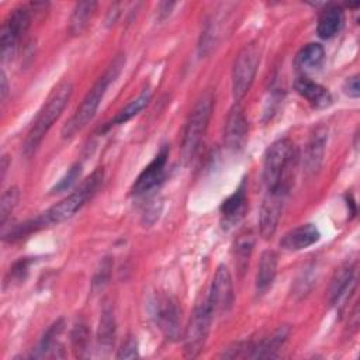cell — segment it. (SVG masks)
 <instances>
[{"label":"cell","mask_w":360,"mask_h":360,"mask_svg":"<svg viewBox=\"0 0 360 360\" xmlns=\"http://www.w3.org/2000/svg\"><path fill=\"white\" fill-rule=\"evenodd\" d=\"M255 248V235L250 229H245L242 231L233 243V257H235V264L240 271H245L248 264H249V259L252 256Z\"/></svg>","instance_id":"obj_27"},{"label":"cell","mask_w":360,"mask_h":360,"mask_svg":"<svg viewBox=\"0 0 360 360\" xmlns=\"http://www.w3.org/2000/svg\"><path fill=\"white\" fill-rule=\"evenodd\" d=\"M328 142V129L323 125L316 127L311 135L309 139L305 145L304 150V170L307 174L312 176L318 173L321 169V165L323 162V155H325V146Z\"/></svg>","instance_id":"obj_14"},{"label":"cell","mask_w":360,"mask_h":360,"mask_svg":"<svg viewBox=\"0 0 360 360\" xmlns=\"http://www.w3.org/2000/svg\"><path fill=\"white\" fill-rule=\"evenodd\" d=\"M125 65V55H117L111 65L107 68L104 75L94 83V86L87 91L83 101L72 115V118L63 125L62 128V138L70 139L73 138L79 131H82L94 117L107 89L111 83L118 77L122 68Z\"/></svg>","instance_id":"obj_1"},{"label":"cell","mask_w":360,"mask_h":360,"mask_svg":"<svg viewBox=\"0 0 360 360\" xmlns=\"http://www.w3.org/2000/svg\"><path fill=\"white\" fill-rule=\"evenodd\" d=\"M214 312L207 298L197 302L184 330V353L187 357H197L205 346Z\"/></svg>","instance_id":"obj_7"},{"label":"cell","mask_w":360,"mask_h":360,"mask_svg":"<svg viewBox=\"0 0 360 360\" xmlns=\"http://www.w3.org/2000/svg\"><path fill=\"white\" fill-rule=\"evenodd\" d=\"M30 25L31 10L27 6H20L8 14L0 32V53L3 60L14 55L18 42L25 35Z\"/></svg>","instance_id":"obj_8"},{"label":"cell","mask_w":360,"mask_h":360,"mask_svg":"<svg viewBox=\"0 0 360 360\" xmlns=\"http://www.w3.org/2000/svg\"><path fill=\"white\" fill-rule=\"evenodd\" d=\"M80 173H82V165L77 162V163H75V165L66 172V174L51 188V193H52V194H56V193H62V191L69 190V188L77 181V179L80 177Z\"/></svg>","instance_id":"obj_33"},{"label":"cell","mask_w":360,"mask_h":360,"mask_svg":"<svg viewBox=\"0 0 360 360\" xmlns=\"http://www.w3.org/2000/svg\"><path fill=\"white\" fill-rule=\"evenodd\" d=\"M118 359H135V357H139V352H138V342L134 336H129L124 345L121 346L118 354H117Z\"/></svg>","instance_id":"obj_35"},{"label":"cell","mask_w":360,"mask_h":360,"mask_svg":"<svg viewBox=\"0 0 360 360\" xmlns=\"http://www.w3.org/2000/svg\"><path fill=\"white\" fill-rule=\"evenodd\" d=\"M345 24V13L338 4H326L318 17L316 32L322 39H330L340 32Z\"/></svg>","instance_id":"obj_20"},{"label":"cell","mask_w":360,"mask_h":360,"mask_svg":"<svg viewBox=\"0 0 360 360\" xmlns=\"http://www.w3.org/2000/svg\"><path fill=\"white\" fill-rule=\"evenodd\" d=\"M117 335V326H115V316L111 308H104L101 312V318L98 322V330H97V345L100 352H110L114 346Z\"/></svg>","instance_id":"obj_25"},{"label":"cell","mask_w":360,"mask_h":360,"mask_svg":"<svg viewBox=\"0 0 360 360\" xmlns=\"http://www.w3.org/2000/svg\"><path fill=\"white\" fill-rule=\"evenodd\" d=\"M65 329L63 319L53 322L41 338L37 347L30 354L31 359H59L65 357L63 345L60 343V335Z\"/></svg>","instance_id":"obj_16"},{"label":"cell","mask_w":360,"mask_h":360,"mask_svg":"<svg viewBox=\"0 0 360 360\" xmlns=\"http://www.w3.org/2000/svg\"><path fill=\"white\" fill-rule=\"evenodd\" d=\"M18 197H20V191L17 187H10L3 193L1 200H0V224H1V226H4L7 218L10 217L14 207L17 205Z\"/></svg>","instance_id":"obj_31"},{"label":"cell","mask_w":360,"mask_h":360,"mask_svg":"<svg viewBox=\"0 0 360 360\" xmlns=\"http://www.w3.org/2000/svg\"><path fill=\"white\" fill-rule=\"evenodd\" d=\"M32 257H24V259H20L18 262H15L13 264V267L10 269L7 277H6V281H4V285L6 284H13V283H21L27 273H28V269L30 266L32 264Z\"/></svg>","instance_id":"obj_32"},{"label":"cell","mask_w":360,"mask_h":360,"mask_svg":"<svg viewBox=\"0 0 360 360\" xmlns=\"http://www.w3.org/2000/svg\"><path fill=\"white\" fill-rule=\"evenodd\" d=\"M174 6H176V3H173V1H163V3H160L158 6V17H159V20L167 18L172 14V10L174 8Z\"/></svg>","instance_id":"obj_37"},{"label":"cell","mask_w":360,"mask_h":360,"mask_svg":"<svg viewBox=\"0 0 360 360\" xmlns=\"http://www.w3.org/2000/svg\"><path fill=\"white\" fill-rule=\"evenodd\" d=\"M152 98V90L149 87H145L139 96L134 100H131L124 108H121L117 115L104 127V129H108L114 125H120V124H125L127 121H129L132 117H135L139 111H142L150 101Z\"/></svg>","instance_id":"obj_26"},{"label":"cell","mask_w":360,"mask_h":360,"mask_svg":"<svg viewBox=\"0 0 360 360\" xmlns=\"http://www.w3.org/2000/svg\"><path fill=\"white\" fill-rule=\"evenodd\" d=\"M321 238L319 229L314 224H302L288 231L280 240V246L290 252H297L309 248Z\"/></svg>","instance_id":"obj_18"},{"label":"cell","mask_w":360,"mask_h":360,"mask_svg":"<svg viewBox=\"0 0 360 360\" xmlns=\"http://www.w3.org/2000/svg\"><path fill=\"white\" fill-rule=\"evenodd\" d=\"M152 318L167 340L180 336V309L177 301L167 294H158L152 301Z\"/></svg>","instance_id":"obj_9"},{"label":"cell","mask_w":360,"mask_h":360,"mask_svg":"<svg viewBox=\"0 0 360 360\" xmlns=\"http://www.w3.org/2000/svg\"><path fill=\"white\" fill-rule=\"evenodd\" d=\"M96 10H97L96 1L76 3V6L72 10L70 18H69V28H68L69 34L72 37L82 35L87 30L93 15L96 14Z\"/></svg>","instance_id":"obj_24"},{"label":"cell","mask_w":360,"mask_h":360,"mask_svg":"<svg viewBox=\"0 0 360 360\" xmlns=\"http://www.w3.org/2000/svg\"><path fill=\"white\" fill-rule=\"evenodd\" d=\"M7 165H8V158L4 155V156L1 158V179H4L6 170H7Z\"/></svg>","instance_id":"obj_39"},{"label":"cell","mask_w":360,"mask_h":360,"mask_svg":"<svg viewBox=\"0 0 360 360\" xmlns=\"http://www.w3.org/2000/svg\"><path fill=\"white\" fill-rule=\"evenodd\" d=\"M343 91L346 96L352 98H359L360 96V84H359V75H353L346 79L343 84Z\"/></svg>","instance_id":"obj_36"},{"label":"cell","mask_w":360,"mask_h":360,"mask_svg":"<svg viewBox=\"0 0 360 360\" xmlns=\"http://www.w3.org/2000/svg\"><path fill=\"white\" fill-rule=\"evenodd\" d=\"M354 264L347 262L335 271L329 285V301L332 305H342V302L346 301L347 297H350V294L354 291Z\"/></svg>","instance_id":"obj_15"},{"label":"cell","mask_w":360,"mask_h":360,"mask_svg":"<svg viewBox=\"0 0 360 360\" xmlns=\"http://www.w3.org/2000/svg\"><path fill=\"white\" fill-rule=\"evenodd\" d=\"M46 225H49V224H48L45 215L42 214V215H39V217H37V218H34V219H30V221H27V222H22V224L15 225L13 229H10L8 233L4 235V239H6V240H10V242H13V240H15V239H21V238L28 236L30 233L38 231L39 228L46 226Z\"/></svg>","instance_id":"obj_30"},{"label":"cell","mask_w":360,"mask_h":360,"mask_svg":"<svg viewBox=\"0 0 360 360\" xmlns=\"http://www.w3.org/2000/svg\"><path fill=\"white\" fill-rule=\"evenodd\" d=\"M294 87L297 93L315 108H325L332 104V94L329 90L308 77H298L294 83Z\"/></svg>","instance_id":"obj_19"},{"label":"cell","mask_w":360,"mask_h":360,"mask_svg":"<svg viewBox=\"0 0 360 360\" xmlns=\"http://www.w3.org/2000/svg\"><path fill=\"white\" fill-rule=\"evenodd\" d=\"M248 120L243 112V108L239 104H235L226 117L224 128V142L228 149L239 150L243 148L248 138Z\"/></svg>","instance_id":"obj_13"},{"label":"cell","mask_w":360,"mask_h":360,"mask_svg":"<svg viewBox=\"0 0 360 360\" xmlns=\"http://www.w3.org/2000/svg\"><path fill=\"white\" fill-rule=\"evenodd\" d=\"M70 342H72V350L76 357H86L89 352V343H90V330L87 325L82 321H79L72 332H70Z\"/></svg>","instance_id":"obj_29"},{"label":"cell","mask_w":360,"mask_h":360,"mask_svg":"<svg viewBox=\"0 0 360 360\" xmlns=\"http://www.w3.org/2000/svg\"><path fill=\"white\" fill-rule=\"evenodd\" d=\"M290 333V328L283 325L277 328L270 336L264 338L263 340L253 343L252 346V356L250 359H276L278 357V350L287 340Z\"/></svg>","instance_id":"obj_22"},{"label":"cell","mask_w":360,"mask_h":360,"mask_svg":"<svg viewBox=\"0 0 360 360\" xmlns=\"http://www.w3.org/2000/svg\"><path fill=\"white\" fill-rule=\"evenodd\" d=\"M104 177L103 167H97L73 193L62 198L53 207H51L46 212H44L48 224H59L69 218H72L84 204L86 201L97 191Z\"/></svg>","instance_id":"obj_5"},{"label":"cell","mask_w":360,"mask_h":360,"mask_svg":"<svg viewBox=\"0 0 360 360\" xmlns=\"http://www.w3.org/2000/svg\"><path fill=\"white\" fill-rule=\"evenodd\" d=\"M297 159V149L288 138L277 139L267 148L263 158V181L267 190L291 188Z\"/></svg>","instance_id":"obj_2"},{"label":"cell","mask_w":360,"mask_h":360,"mask_svg":"<svg viewBox=\"0 0 360 360\" xmlns=\"http://www.w3.org/2000/svg\"><path fill=\"white\" fill-rule=\"evenodd\" d=\"M0 83H1V87H0V97H1V101H4L8 96V82H7V76L4 73V70H1V77H0Z\"/></svg>","instance_id":"obj_38"},{"label":"cell","mask_w":360,"mask_h":360,"mask_svg":"<svg viewBox=\"0 0 360 360\" xmlns=\"http://www.w3.org/2000/svg\"><path fill=\"white\" fill-rule=\"evenodd\" d=\"M288 193L290 190L285 188L267 190L259 214V229L263 239H270L274 235Z\"/></svg>","instance_id":"obj_11"},{"label":"cell","mask_w":360,"mask_h":360,"mask_svg":"<svg viewBox=\"0 0 360 360\" xmlns=\"http://www.w3.org/2000/svg\"><path fill=\"white\" fill-rule=\"evenodd\" d=\"M111 269H112V262L110 257H104L103 262L100 263V267L97 269L94 277H93V283H91V287L94 291L97 290H103L108 280H110V276H111Z\"/></svg>","instance_id":"obj_34"},{"label":"cell","mask_w":360,"mask_h":360,"mask_svg":"<svg viewBox=\"0 0 360 360\" xmlns=\"http://www.w3.org/2000/svg\"><path fill=\"white\" fill-rule=\"evenodd\" d=\"M224 22H225L224 13H215L207 20L204 30L201 31V37H200V42H198L200 56H207L215 49V46L218 45V42L222 37Z\"/></svg>","instance_id":"obj_21"},{"label":"cell","mask_w":360,"mask_h":360,"mask_svg":"<svg viewBox=\"0 0 360 360\" xmlns=\"http://www.w3.org/2000/svg\"><path fill=\"white\" fill-rule=\"evenodd\" d=\"M169 158V146L163 145L160 150L156 153V156L149 162L148 166L143 167V170L138 174L135 179L131 194L132 195H145L150 191H153L156 187H159L163 180L166 179V163Z\"/></svg>","instance_id":"obj_10"},{"label":"cell","mask_w":360,"mask_h":360,"mask_svg":"<svg viewBox=\"0 0 360 360\" xmlns=\"http://www.w3.org/2000/svg\"><path fill=\"white\" fill-rule=\"evenodd\" d=\"M212 105L214 96L211 91H205L191 108L184 125L181 139V158L184 162H190L198 150V146L208 128Z\"/></svg>","instance_id":"obj_4"},{"label":"cell","mask_w":360,"mask_h":360,"mask_svg":"<svg viewBox=\"0 0 360 360\" xmlns=\"http://www.w3.org/2000/svg\"><path fill=\"white\" fill-rule=\"evenodd\" d=\"M325 58V49L321 44H307L297 55V63L302 69H316Z\"/></svg>","instance_id":"obj_28"},{"label":"cell","mask_w":360,"mask_h":360,"mask_svg":"<svg viewBox=\"0 0 360 360\" xmlns=\"http://www.w3.org/2000/svg\"><path fill=\"white\" fill-rule=\"evenodd\" d=\"M260 63V46L257 42L252 41L238 52L232 65V94L235 101L242 100L249 91L257 66Z\"/></svg>","instance_id":"obj_6"},{"label":"cell","mask_w":360,"mask_h":360,"mask_svg":"<svg viewBox=\"0 0 360 360\" xmlns=\"http://www.w3.org/2000/svg\"><path fill=\"white\" fill-rule=\"evenodd\" d=\"M207 300L214 315H224L232 308L235 300L233 283L232 276L225 264L218 266Z\"/></svg>","instance_id":"obj_12"},{"label":"cell","mask_w":360,"mask_h":360,"mask_svg":"<svg viewBox=\"0 0 360 360\" xmlns=\"http://www.w3.org/2000/svg\"><path fill=\"white\" fill-rule=\"evenodd\" d=\"M73 93V86L69 80H62L56 84V87L51 91L46 101L38 111L24 142V153L31 156L38 149L46 132L51 129L53 122L59 118L68 101L70 100Z\"/></svg>","instance_id":"obj_3"},{"label":"cell","mask_w":360,"mask_h":360,"mask_svg":"<svg viewBox=\"0 0 360 360\" xmlns=\"http://www.w3.org/2000/svg\"><path fill=\"white\" fill-rule=\"evenodd\" d=\"M277 274V255L274 250H264L260 256L257 273H256V292L257 295H263L273 285Z\"/></svg>","instance_id":"obj_23"},{"label":"cell","mask_w":360,"mask_h":360,"mask_svg":"<svg viewBox=\"0 0 360 360\" xmlns=\"http://www.w3.org/2000/svg\"><path fill=\"white\" fill-rule=\"evenodd\" d=\"M246 210H248V197H246V183L243 180L239 184V187L222 201L219 207L224 226L229 228L236 225L245 217Z\"/></svg>","instance_id":"obj_17"}]
</instances>
